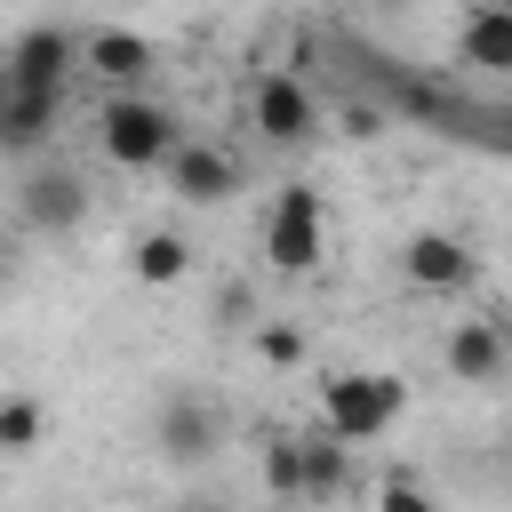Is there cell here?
<instances>
[{
    "label": "cell",
    "instance_id": "5",
    "mask_svg": "<svg viewBox=\"0 0 512 512\" xmlns=\"http://www.w3.org/2000/svg\"><path fill=\"white\" fill-rule=\"evenodd\" d=\"M80 48L64 40V24H32V32H16V48H8V88H48V96H64V64H72Z\"/></svg>",
    "mask_w": 512,
    "mask_h": 512
},
{
    "label": "cell",
    "instance_id": "14",
    "mask_svg": "<svg viewBox=\"0 0 512 512\" xmlns=\"http://www.w3.org/2000/svg\"><path fill=\"white\" fill-rule=\"evenodd\" d=\"M256 464H264V488H272V496H304V440L272 432V440L256 448Z\"/></svg>",
    "mask_w": 512,
    "mask_h": 512
},
{
    "label": "cell",
    "instance_id": "9",
    "mask_svg": "<svg viewBox=\"0 0 512 512\" xmlns=\"http://www.w3.org/2000/svg\"><path fill=\"white\" fill-rule=\"evenodd\" d=\"M80 64L128 96V88L152 72V40H144V32H120V24H112V32H88V40H80Z\"/></svg>",
    "mask_w": 512,
    "mask_h": 512
},
{
    "label": "cell",
    "instance_id": "15",
    "mask_svg": "<svg viewBox=\"0 0 512 512\" xmlns=\"http://www.w3.org/2000/svg\"><path fill=\"white\" fill-rule=\"evenodd\" d=\"M0 448H8V456H32V448H40V400H32V392H8V400H0Z\"/></svg>",
    "mask_w": 512,
    "mask_h": 512
},
{
    "label": "cell",
    "instance_id": "19",
    "mask_svg": "<svg viewBox=\"0 0 512 512\" xmlns=\"http://www.w3.org/2000/svg\"><path fill=\"white\" fill-rule=\"evenodd\" d=\"M504 344H512V320H504Z\"/></svg>",
    "mask_w": 512,
    "mask_h": 512
},
{
    "label": "cell",
    "instance_id": "12",
    "mask_svg": "<svg viewBox=\"0 0 512 512\" xmlns=\"http://www.w3.org/2000/svg\"><path fill=\"white\" fill-rule=\"evenodd\" d=\"M128 272H136L144 288H176V280L192 272V240H184V232H144V240L128 248Z\"/></svg>",
    "mask_w": 512,
    "mask_h": 512
},
{
    "label": "cell",
    "instance_id": "4",
    "mask_svg": "<svg viewBox=\"0 0 512 512\" xmlns=\"http://www.w3.org/2000/svg\"><path fill=\"white\" fill-rule=\"evenodd\" d=\"M248 120H256L264 144H312L320 136V104H312V88L296 72H264L248 88Z\"/></svg>",
    "mask_w": 512,
    "mask_h": 512
},
{
    "label": "cell",
    "instance_id": "2",
    "mask_svg": "<svg viewBox=\"0 0 512 512\" xmlns=\"http://www.w3.org/2000/svg\"><path fill=\"white\" fill-rule=\"evenodd\" d=\"M96 136H104V152L120 160V168H160V160H176V120L160 112V104H144V96H112L104 104V120H96Z\"/></svg>",
    "mask_w": 512,
    "mask_h": 512
},
{
    "label": "cell",
    "instance_id": "11",
    "mask_svg": "<svg viewBox=\"0 0 512 512\" xmlns=\"http://www.w3.org/2000/svg\"><path fill=\"white\" fill-rule=\"evenodd\" d=\"M400 264H408L416 288H464V280H472V248H464L456 232H416V240L400 248Z\"/></svg>",
    "mask_w": 512,
    "mask_h": 512
},
{
    "label": "cell",
    "instance_id": "8",
    "mask_svg": "<svg viewBox=\"0 0 512 512\" xmlns=\"http://www.w3.org/2000/svg\"><path fill=\"white\" fill-rule=\"evenodd\" d=\"M168 176H176V192H184L192 208H216V200L240 192V168H232V152H216V144H176Z\"/></svg>",
    "mask_w": 512,
    "mask_h": 512
},
{
    "label": "cell",
    "instance_id": "1",
    "mask_svg": "<svg viewBox=\"0 0 512 512\" xmlns=\"http://www.w3.org/2000/svg\"><path fill=\"white\" fill-rule=\"evenodd\" d=\"M408 408V384L400 376H376V368H336V376H320V432L328 440H376L392 416Z\"/></svg>",
    "mask_w": 512,
    "mask_h": 512
},
{
    "label": "cell",
    "instance_id": "18",
    "mask_svg": "<svg viewBox=\"0 0 512 512\" xmlns=\"http://www.w3.org/2000/svg\"><path fill=\"white\" fill-rule=\"evenodd\" d=\"M256 352H264L272 368H288V360H304V336H296V328H256Z\"/></svg>",
    "mask_w": 512,
    "mask_h": 512
},
{
    "label": "cell",
    "instance_id": "16",
    "mask_svg": "<svg viewBox=\"0 0 512 512\" xmlns=\"http://www.w3.org/2000/svg\"><path fill=\"white\" fill-rule=\"evenodd\" d=\"M336 488H344V440L312 432L304 440V496H336Z\"/></svg>",
    "mask_w": 512,
    "mask_h": 512
},
{
    "label": "cell",
    "instance_id": "13",
    "mask_svg": "<svg viewBox=\"0 0 512 512\" xmlns=\"http://www.w3.org/2000/svg\"><path fill=\"white\" fill-rule=\"evenodd\" d=\"M80 208H88L80 176H40V184L24 192V216H32L40 232H64V224H80Z\"/></svg>",
    "mask_w": 512,
    "mask_h": 512
},
{
    "label": "cell",
    "instance_id": "6",
    "mask_svg": "<svg viewBox=\"0 0 512 512\" xmlns=\"http://www.w3.org/2000/svg\"><path fill=\"white\" fill-rule=\"evenodd\" d=\"M160 456L168 464H208L216 456V408L192 400V392H168L160 400Z\"/></svg>",
    "mask_w": 512,
    "mask_h": 512
},
{
    "label": "cell",
    "instance_id": "3",
    "mask_svg": "<svg viewBox=\"0 0 512 512\" xmlns=\"http://www.w3.org/2000/svg\"><path fill=\"white\" fill-rule=\"evenodd\" d=\"M264 264L272 272H312L320 264V192L312 184H280V200L264 216Z\"/></svg>",
    "mask_w": 512,
    "mask_h": 512
},
{
    "label": "cell",
    "instance_id": "7",
    "mask_svg": "<svg viewBox=\"0 0 512 512\" xmlns=\"http://www.w3.org/2000/svg\"><path fill=\"white\" fill-rule=\"evenodd\" d=\"M440 360H448V376H456V384H488V376H504L512 344H504V328H496V320H456V328H448V344H440Z\"/></svg>",
    "mask_w": 512,
    "mask_h": 512
},
{
    "label": "cell",
    "instance_id": "10",
    "mask_svg": "<svg viewBox=\"0 0 512 512\" xmlns=\"http://www.w3.org/2000/svg\"><path fill=\"white\" fill-rule=\"evenodd\" d=\"M56 120H64V96H48V88H8V104H0V144H8V152H40V144L56 136Z\"/></svg>",
    "mask_w": 512,
    "mask_h": 512
},
{
    "label": "cell",
    "instance_id": "17",
    "mask_svg": "<svg viewBox=\"0 0 512 512\" xmlns=\"http://www.w3.org/2000/svg\"><path fill=\"white\" fill-rule=\"evenodd\" d=\"M376 512H440V504H432V488H416V480H384V488H376Z\"/></svg>",
    "mask_w": 512,
    "mask_h": 512
}]
</instances>
